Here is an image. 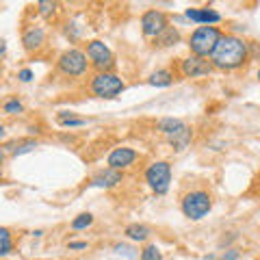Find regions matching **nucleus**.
Returning a JSON list of instances; mask_svg holds the SVG:
<instances>
[{"label": "nucleus", "mask_w": 260, "mask_h": 260, "mask_svg": "<svg viewBox=\"0 0 260 260\" xmlns=\"http://www.w3.org/2000/svg\"><path fill=\"white\" fill-rule=\"evenodd\" d=\"M156 42V46H160V48H167V46H176L178 42H180V30H178L176 26H169L162 35L158 37V39H154Z\"/></svg>", "instance_id": "nucleus-19"}, {"label": "nucleus", "mask_w": 260, "mask_h": 260, "mask_svg": "<svg viewBox=\"0 0 260 260\" xmlns=\"http://www.w3.org/2000/svg\"><path fill=\"white\" fill-rule=\"evenodd\" d=\"M139 260H162V251L156 243H148V245L141 249Z\"/></svg>", "instance_id": "nucleus-20"}, {"label": "nucleus", "mask_w": 260, "mask_h": 260, "mask_svg": "<svg viewBox=\"0 0 260 260\" xmlns=\"http://www.w3.org/2000/svg\"><path fill=\"white\" fill-rule=\"evenodd\" d=\"M0 239H3V247H0V254H3V256L11 254V249H13V239H11V230H9V228H3V230H0Z\"/></svg>", "instance_id": "nucleus-23"}, {"label": "nucleus", "mask_w": 260, "mask_h": 260, "mask_svg": "<svg viewBox=\"0 0 260 260\" xmlns=\"http://www.w3.org/2000/svg\"><path fill=\"white\" fill-rule=\"evenodd\" d=\"M68 247H70V249H74V251H78V249H87V243H85V241H70V243H68Z\"/></svg>", "instance_id": "nucleus-27"}, {"label": "nucleus", "mask_w": 260, "mask_h": 260, "mask_svg": "<svg viewBox=\"0 0 260 260\" xmlns=\"http://www.w3.org/2000/svg\"><path fill=\"white\" fill-rule=\"evenodd\" d=\"M89 68H91V61H89L87 52L78 50V48H70V50H65L59 59H56V70L68 78L85 76Z\"/></svg>", "instance_id": "nucleus-5"}, {"label": "nucleus", "mask_w": 260, "mask_h": 260, "mask_svg": "<svg viewBox=\"0 0 260 260\" xmlns=\"http://www.w3.org/2000/svg\"><path fill=\"white\" fill-rule=\"evenodd\" d=\"M3 111L7 113V115H20V113L24 111V104L18 100V98H7V100L3 102Z\"/></svg>", "instance_id": "nucleus-22"}, {"label": "nucleus", "mask_w": 260, "mask_h": 260, "mask_svg": "<svg viewBox=\"0 0 260 260\" xmlns=\"http://www.w3.org/2000/svg\"><path fill=\"white\" fill-rule=\"evenodd\" d=\"M56 9H59V5L50 3V0H39V3H37V11L42 15H54Z\"/></svg>", "instance_id": "nucleus-25"}, {"label": "nucleus", "mask_w": 260, "mask_h": 260, "mask_svg": "<svg viewBox=\"0 0 260 260\" xmlns=\"http://www.w3.org/2000/svg\"><path fill=\"white\" fill-rule=\"evenodd\" d=\"M210 208H213V198H210V193L204 189H191L189 193H184L180 200L182 215L186 219H191V221L204 219L210 213Z\"/></svg>", "instance_id": "nucleus-4"}, {"label": "nucleus", "mask_w": 260, "mask_h": 260, "mask_svg": "<svg viewBox=\"0 0 260 260\" xmlns=\"http://www.w3.org/2000/svg\"><path fill=\"white\" fill-rule=\"evenodd\" d=\"M148 83L152 87H169L174 83V72L172 70H156V72H152Z\"/></svg>", "instance_id": "nucleus-17"}, {"label": "nucleus", "mask_w": 260, "mask_h": 260, "mask_svg": "<svg viewBox=\"0 0 260 260\" xmlns=\"http://www.w3.org/2000/svg\"><path fill=\"white\" fill-rule=\"evenodd\" d=\"M91 223H93V215L91 213H80L78 217H74V221H72V230H76V232L87 230Z\"/></svg>", "instance_id": "nucleus-21"}, {"label": "nucleus", "mask_w": 260, "mask_h": 260, "mask_svg": "<svg viewBox=\"0 0 260 260\" xmlns=\"http://www.w3.org/2000/svg\"><path fill=\"white\" fill-rule=\"evenodd\" d=\"M202 260H217L213 254H208V256H204V258H202Z\"/></svg>", "instance_id": "nucleus-29"}, {"label": "nucleus", "mask_w": 260, "mask_h": 260, "mask_svg": "<svg viewBox=\"0 0 260 260\" xmlns=\"http://www.w3.org/2000/svg\"><path fill=\"white\" fill-rule=\"evenodd\" d=\"M143 178L156 195H165L172 186V165L167 160H154L145 167Z\"/></svg>", "instance_id": "nucleus-7"}, {"label": "nucleus", "mask_w": 260, "mask_h": 260, "mask_svg": "<svg viewBox=\"0 0 260 260\" xmlns=\"http://www.w3.org/2000/svg\"><path fill=\"white\" fill-rule=\"evenodd\" d=\"M56 119H59V124H61L63 128H80V126L87 124V119L76 117L72 111H61L59 115H56Z\"/></svg>", "instance_id": "nucleus-18"}, {"label": "nucleus", "mask_w": 260, "mask_h": 260, "mask_svg": "<svg viewBox=\"0 0 260 260\" xmlns=\"http://www.w3.org/2000/svg\"><path fill=\"white\" fill-rule=\"evenodd\" d=\"M124 234L130 239V241H135V243H145L150 239V228L148 225H143V223H130V225H126V230H124Z\"/></svg>", "instance_id": "nucleus-16"}, {"label": "nucleus", "mask_w": 260, "mask_h": 260, "mask_svg": "<svg viewBox=\"0 0 260 260\" xmlns=\"http://www.w3.org/2000/svg\"><path fill=\"white\" fill-rule=\"evenodd\" d=\"M37 139H20V141H13V143H5L3 145V158L7 154H11V156H22V154H28L37 148Z\"/></svg>", "instance_id": "nucleus-15"}, {"label": "nucleus", "mask_w": 260, "mask_h": 260, "mask_svg": "<svg viewBox=\"0 0 260 260\" xmlns=\"http://www.w3.org/2000/svg\"><path fill=\"white\" fill-rule=\"evenodd\" d=\"M124 89H126L124 80L117 74H113V72H95L93 78L89 80V91L95 98H102V100H113Z\"/></svg>", "instance_id": "nucleus-6"}, {"label": "nucleus", "mask_w": 260, "mask_h": 260, "mask_svg": "<svg viewBox=\"0 0 260 260\" xmlns=\"http://www.w3.org/2000/svg\"><path fill=\"white\" fill-rule=\"evenodd\" d=\"M121 182H124V172L113 169V167H104L91 176L89 186H95V189H113V186H117Z\"/></svg>", "instance_id": "nucleus-12"}, {"label": "nucleus", "mask_w": 260, "mask_h": 260, "mask_svg": "<svg viewBox=\"0 0 260 260\" xmlns=\"http://www.w3.org/2000/svg\"><path fill=\"white\" fill-rule=\"evenodd\" d=\"M46 44V28L39 24H30L22 32V46L26 52H37Z\"/></svg>", "instance_id": "nucleus-13"}, {"label": "nucleus", "mask_w": 260, "mask_h": 260, "mask_svg": "<svg viewBox=\"0 0 260 260\" xmlns=\"http://www.w3.org/2000/svg\"><path fill=\"white\" fill-rule=\"evenodd\" d=\"M219 260H239V251L237 249H228Z\"/></svg>", "instance_id": "nucleus-28"}, {"label": "nucleus", "mask_w": 260, "mask_h": 260, "mask_svg": "<svg viewBox=\"0 0 260 260\" xmlns=\"http://www.w3.org/2000/svg\"><path fill=\"white\" fill-rule=\"evenodd\" d=\"M258 80H260V70H258Z\"/></svg>", "instance_id": "nucleus-30"}, {"label": "nucleus", "mask_w": 260, "mask_h": 260, "mask_svg": "<svg viewBox=\"0 0 260 260\" xmlns=\"http://www.w3.org/2000/svg\"><path fill=\"white\" fill-rule=\"evenodd\" d=\"M87 56L89 61H91V68L95 72H111L113 65H115V56H113L111 48L100 42V39H91V42L87 44Z\"/></svg>", "instance_id": "nucleus-8"}, {"label": "nucleus", "mask_w": 260, "mask_h": 260, "mask_svg": "<svg viewBox=\"0 0 260 260\" xmlns=\"http://www.w3.org/2000/svg\"><path fill=\"white\" fill-rule=\"evenodd\" d=\"M113 251H115L117 256H124V258H128V260H135V258H137V251H135V247L126 245V243H115V245H113Z\"/></svg>", "instance_id": "nucleus-24"}, {"label": "nucleus", "mask_w": 260, "mask_h": 260, "mask_svg": "<svg viewBox=\"0 0 260 260\" xmlns=\"http://www.w3.org/2000/svg\"><path fill=\"white\" fill-rule=\"evenodd\" d=\"M221 37H223V32L219 30L217 26H198L189 37L191 54L202 56V59L213 56L217 44L221 42Z\"/></svg>", "instance_id": "nucleus-3"}, {"label": "nucleus", "mask_w": 260, "mask_h": 260, "mask_svg": "<svg viewBox=\"0 0 260 260\" xmlns=\"http://www.w3.org/2000/svg\"><path fill=\"white\" fill-rule=\"evenodd\" d=\"M137 160H139V152L133 150V148H126V145H121V148H115L109 154L107 165L113 167V169H119V172H124V169L133 167Z\"/></svg>", "instance_id": "nucleus-11"}, {"label": "nucleus", "mask_w": 260, "mask_h": 260, "mask_svg": "<svg viewBox=\"0 0 260 260\" xmlns=\"http://www.w3.org/2000/svg\"><path fill=\"white\" fill-rule=\"evenodd\" d=\"M141 32L150 39H158L169 28V18L160 9H150L141 15Z\"/></svg>", "instance_id": "nucleus-9"}, {"label": "nucleus", "mask_w": 260, "mask_h": 260, "mask_svg": "<svg viewBox=\"0 0 260 260\" xmlns=\"http://www.w3.org/2000/svg\"><path fill=\"white\" fill-rule=\"evenodd\" d=\"M32 78H35V74H32L30 68H24V70L18 72V80H20V83H30Z\"/></svg>", "instance_id": "nucleus-26"}, {"label": "nucleus", "mask_w": 260, "mask_h": 260, "mask_svg": "<svg viewBox=\"0 0 260 260\" xmlns=\"http://www.w3.org/2000/svg\"><path fill=\"white\" fill-rule=\"evenodd\" d=\"M156 130L160 135H165L167 143L172 145L176 152H182L189 148V143L193 139V130L191 126H186L182 119H176V117H162L158 119Z\"/></svg>", "instance_id": "nucleus-2"}, {"label": "nucleus", "mask_w": 260, "mask_h": 260, "mask_svg": "<svg viewBox=\"0 0 260 260\" xmlns=\"http://www.w3.org/2000/svg\"><path fill=\"white\" fill-rule=\"evenodd\" d=\"M213 70L215 65L208 59H202V56H195V54H189L186 59L180 61V74L184 78H202V76H208Z\"/></svg>", "instance_id": "nucleus-10"}, {"label": "nucleus", "mask_w": 260, "mask_h": 260, "mask_svg": "<svg viewBox=\"0 0 260 260\" xmlns=\"http://www.w3.org/2000/svg\"><path fill=\"white\" fill-rule=\"evenodd\" d=\"M184 18L200 24V26H215V24L221 22V13L215 11V9H208V7H202V9L191 7V9L184 11Z\"/></svg>", "instance_id": "nucleus-14"}, {"label": "nucleus", "mask_w": 260, "mask_h": 260, "mask_svg": "<svg viewBox=\"0 0 260 260\" xmlns=\"http://www.w3.org/2000/svg\"><path fill=\"white\" fill-rule=\"evenodd\" d=\"M247 61H249V44L239 35H232V32L221 37V42L217 44L213 56H210V63L217 70H225V72L239 70Z\"/></svg>", "instance_id": "nucleus-1"}]
</instances>
